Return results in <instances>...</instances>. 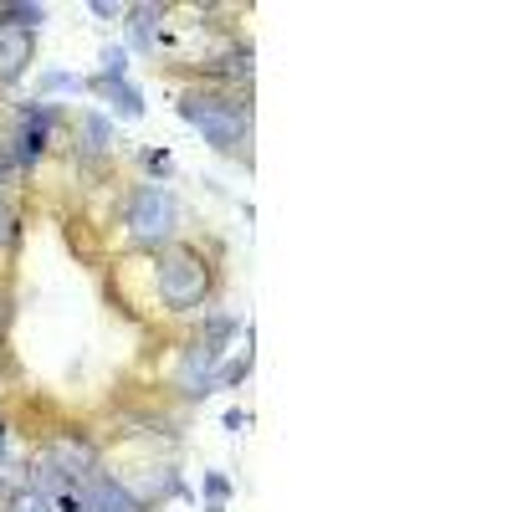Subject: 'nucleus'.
<instances>
[{
  "label": "nucleus",
  "instance_id": "f257e3e1",
  "mask_svg": "<svg viewBox=\"0 0 512 512\" xmlns=\"http://www.w3.org/2000/svg\"><path fill=\"white\" fill-rule=\"evenodd\" d=\"M175 113L195 128V134L216 149V154H241L251 139V108L226 98V93H185Z\"/></svg>",
  "mask_w": 512,
  "mask_h": 512
},
{
  "label": "nucleus",
  "instance_id": "f8f14e48",
  "mask_svg": "<svg viewBox=\"0 0 512 512\" xmlns=\"http://www.w3.org/2000/svg\"><path fill=\"white\" fill-rule=\"evenodd\" d=\"M231 333H236V313H216V318L205 323V349L221 359V349H226V338H231Z\"/></svg>",
  "mask_w": 512,
  "mask_h": 512
},
{
  "label": "nucleus",
  "instance_id": "dca6fc26",
  "mask_svg": "<svg viewBox=\"0 0 512 512\" xmlns=\"http://www.w3.org/2000/svg\"><path fill=\"white\" fill-rule=\"evenodd\" d=\"M205 497H210V502H226V497H231V477L205 472Z\"/></svg>",
  "mask_w": 512,
  "mask_h": 512
},
{
  "label": "nucleus",
  "instance_id": "a211bd4d",
  "mask_svg": "<svg viewBox=\"0 0 512 512\" xmlns=\"http://www.w3.org/2000/svg\"><path fill=\"white\" fill-rule=\"evenodd\" d=\"M221 425H226V431L236 436V431H241V425H246V410H226V420H221Z\"/></svg>",
  "mask_w": 512,
  "mask_h": 512
},
{
  "label": "nucleus",
  "instance_id": "412c9836",
  "mask_svg": "<svg viewBox=\"0 0 512 512\" xmlns=\"http://www.w3.org/2000/svg\"><path fill=\"white\" fill-rule=\"evenodd\" d=\"M0 451H6V420H0Z\"/></svg>",
  "mask_w": 512,
  "mask_h": 512
},
{
  "label": "nucleus",
  "instance_id": "2eb2a0df",
  "mask_svg": "<svg viewBox=\"0 0 512 512\" xmlns=\"http://www.w3.org/2000/svg\"><path fill=\"white\" fill-rule=\"evenodd\" d=\"M246 369H251V349H246L241 359H231V364H216V390H231V384H241Z\"/></svg>",
  "mask_w": 512,
  "mask_h": 512
},
{
  "label": "nucleus",
  "instance_id": "aec40b11",
  "mask_svg": "<svg viewBox=\"0 0 512 512\" xmlns=\"http://www.w3.org/2000/svg\"><path fill=\"white\" fill-rule=\"evenodd\" d=\"M6 236H16V226H11V216H6V210H0V241H6Z\"/></svg>",
  "mask_w": 512,
  "mask_h": 512
},
{
  "label": "nucleus",
  "instance_id": "6e6552de",
  "mask_svg": "<svg viewBox=\"0 0 512 512\" xmlns=\"http://www.w3.org/2000/svg\"><path fill=\"white\" fill-rule=\"evenodd\" d=\"M123 16H128V31H134V47H139V52H154V36H159L164 6H128Z\"/></svg>",
  "mask_w": 512,
  "mask_h": 512
},
{
  "label": "nucleus",
  "instance_id": "0eeeda50",
  "mask_svg": "<svg viewBox=\"0 0 512 512\" xmlns=\"http://www.w3.org/2000/svg\"><path fill=\"white\" fill-rule=\"evenodd\" d=\"M31 52H36V36H31V31L0 26V82H16V77L31 67Z\"/></svg>",
  "mask_w": 512,
  "mask_h": 512
},
{
  "label": "nucleus",
  "instance_id": "39448f33",
  "mask_svg": "<svg viewBox=\"0 0 512 512\" xmlns=\"http://www.w3.org/2000/svg\"><path fill=\"white\" fill-rule=\"evenodd\" d=\"M52 123H57V108H52V103H26V108H21V123H16V164L31 169L41 154H47Z\"/></svg>",
  "mask_w": 512,
  "mask_h": 512
},
{
  "label": "nucleus",
  "instance_id": "f3484780",
  "mask_svg": "<svg viewBox=\"0 0 512 512\" xmlns=\"http://www.w3.org/2000/svg\"><path fill=\"white\" fill-rule=\"evenodd\" d=\"M123 11H128V6H118V0H93V16H98V21H118Z\"/></svg>",
  "mask_w": 512,
  "mask_h": 512
},
{
  "label": "nucleus",
  "instance_id": "1a4fd4ad",
  "mask_svg": "<svg viewBox=\"0 0 512 512\" xmlns=\"http://www.w3.org/2000/svg\"><path fill=\"white\" fill-rule=\"evenodd\" d=\"M98 88H103V98L113 103L118 118H144V93H139L128 77H123V82H98Z\"/></svg>",
  "mask_w": 512,
  "mask_h": 512
},
{
  "label": "nucleus",
  "instance_id": "423d86ee",
  "mask_svg": "<svg viewBox=\"0 0 512 512\" xmlns=\"http://www.w3.org/2000/svg\"><path fill=\"white\" fill-rule=\"evenodd\" d=\"M216 354H210L205 344H195V349H185V359H180V374H175V390L185 395V400H205V395H216Z\"/></svg>",
  "mask_w": 512,
  "mask_h": 512
},
{
  "label": "nucleus",
  "instance_id": "6ab92c4d",
  "mask_svg": "<svg viewBox=\"0 0 512 512\" xmlns=\"http://www.w3.org/2000/svg\"><path fill=\"white\" fill-rule=\"evenodd\" d=\"M144 164H149V169H164V164H169V154H164V149H149V154H144Z\"/></svg>",
  "mask_w": 512,
  "mask_h": 512
},
{
  "label": "nucleus",
  "instance_id": "ddd939ff",
  "mask_svg": "<svg viewBox=\"0 0 512 512\" xmlns=\"http://www.w3.org/2000/svg\"><path fill=\"white\" fill-rule=\"evenodd\" d=\"M36 88L41 93H82V88H88V77H77V72H41Z\"/></svg>",
  "mask_w": 512,
  "mask_h": 512
},
{
  "label": "nucleus",
  "instance_id": "9b49d317",
  "mask_svg": "<svg viewBox=\"0 0 512 512\" xmlns=\"http://www.w3.org/2000/svg\"><path fill=\"white\" fill-rule=\"evenodd\" d=\"M47 21V6H26V0H16V6H0V26H11V31H31Z\"/></svg>",
  "mask_w": 512,
  "mask_h": 512
},
{
  "label": "nucleus",
  "instance_id": "4468645a",
  "mask_svg": "<svg viewBox=\"0 0 512 512\" xmlns=\"http://www.w3.org/2000/svg\"><path fill=\"white\" fill-rule=\"evenodd\" d=\"M128 77V47H103V72L98 82H123Z\"/></svg>",
  "mask_w": 512,
  "mask_h": 512
},
{
  "label": "nucleus",
  "instance_id": "20e7f679",
  "mask_svg": "<svg viewBox=\"0 0 512 512\" xmlns=\"http://www.w3.org/2000/svg\"><path fill=\"white\" fill-rule=\"evenodd\" d=\"M36 461H47L57 477L67 482H88L93 477V466H98V446L93 441H82V436H52L47 451H41Z\"/></svg>",
  "mask_w": 512,
  "mask_h": 512
},
{
  "label": "nucleus",
  "instance_id": "7ed1b4c3",
  "mask_svg": "<svg viewBox=\"0 0 512 512\" xmlns=\"http://www.w3.org/2000/svg\"><path fill=\"white\" fill-rule=\"evenodd\" d=\"M123 226L139 246H169L180 231V200L164 185H139L123 205Z\"/></svg>",
  "mask_w": 512,
  "mask_h": 512
},
{
  "label": "nucleus",
  "instance_id": "9d476101",
  "mask_svg": "<svg viewBox=\"0 0 512 512\" xmlns=\"http://www.w3.org/2000/svg\"><path fill=\"white\" fill-rule=\"evenodd\" d=\"M108 149H113V118L88 113L82 118V154H108Z\"/></svg>",
  "mask_w": 512,
  "mask_h": 512
},
{
  "label": "nucleus",
  "instance_id": "f03ea898",
  "mask_svg": "<svg viewBox=\"0 0 512 512\" xmlns=\"http://www.w3.org/2000/svg\"><path fill=\"white\" fill-rule=\"evenodd\" d=\"M210 297V262L195 246H169L159 262V303L169 313H195Z\"/></svg>",
  "mask_w": 512,
  "mask_h": 512
}]
</instances>
